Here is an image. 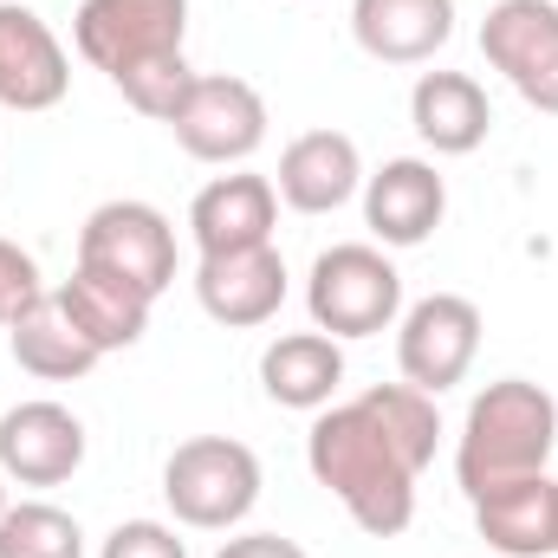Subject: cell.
Wrapping results in <instances>:
<instances>
[{
    "mask_svg": "<svg viewBox=\"0 0 558 558\" xmlns=\"http://www.w3.org/2000/svg\"><path fill=\"white\" fill-rule=\"evenodd\" d=\"M305 468L312 481L371 533V539H397L416 520V461L390 441V428L371 416L364 403H331L312 416L305 435Z\"/></svg>",
    "mask_w": 558,
    "mask_h": 558,
    "instance_id": "6da1fadb",
    "label": "cell"
},
{
    "mask_svg": "<svg viewBox=\"0 0 558 558\" xmlns=\"http://www.w3.org/2000/svg\"><path fill=\"white\" fill-rule=\"evenodd\" d=\"M553 448H558L553 390H539L526 377H500L468 403L461 441H454V481H461L468 500H481V494H494L507 481L546 474Z\"/></svg>",
    "mask_w": 558,
    "mask_h": 558,
    "instance_id": "7a4b0ae2",
    "label": "cell"
},
{
    "mask_svg": "<svg viewBox=\"0 0 558 558\" xmlns=\"http://www.w3.org/2000/svg\"><path fill=\"white\" fill-rule=\"evenodd\" d=\"M162 500H169L175 526L234 533L260 500V454L234 435H189L162 461Z\"/></svg>",
    "mask_w": 558,
    "mask_h": 558,
    "instance_id": "3957f363",
    "label": "cell"
},
{
    "mask_svg": "<svg viewBox=\"0 0 558 558\" xmlns=\"http://www.w3.org/2000/svg\"><path fill=\"white\" fill-rule=\"evenodd\" d=\"M305 312H312V331H325L338 344L344 338H377L403 318V274L371 241L325 247L312 260V279H305Z\"/></svg>",
    "mask_w": 558,
    "mask_h": 558,
    "instance_id": "277c9868",
    "label": "cell"
},
{
    "mask_svg": "<svg viewBox=\"0 0 558 558\" xmlns=\"http://www.w3.org/2000/svg\"><path fill=\"white\" fill-rule=\"evenodd\" d=\"M182 39H189V0H78L72 13L78 59L98 65L111 85L162 59H182Z\"/></svg>",
    "mask_w": 558,
    "mask_h": 558,
    "instance_id": "5b68a950",
    "label": "cell"
},
{
    "mask_svg": "<svg viewBox=\"0 0 558 558\" xmlns=\"http://www.w3.org/2000/svg\"><path fill=\"white\" fill-rule=\"evenodd\" d=\"M78 267L118 274V279H131L137 292L162 299L169 279H175V228L149 202H105L78 228Z\"/></svg>",
    "mask_w": 558,
    "mask_h": 558,
    "instance_id": "8992f818",
    "label": "cell"
},
{
    "mask_svg": "<svg viewBox=\"0 0 558 558\" xmlns=\"http://www.w3.org/2000/svg\"><path fill=\"white\" fill-rule=\"evenodd\" d=\"M481 357V305L461 292H428L397 318V371L428 397L454 390Z\"/></svg>",
    "mask_w": 558,
    "mask_h": 558,
    "instance_id": "52a82bcc",
    "label": "cell"
},
{
    "mask_svg": "<svg viewBox=\"0 0 558 558\" xmlns=\"http://www.w3.org/2000/svg\"><path fill=\"white\" fill-rule=\"evenodd\" d=\"M169 131H175V143H182L195 162L241 169V162L267 143V98H260L247 78L208 72V78H195V85H189V98L175 105Z\"/></svg>",
    "mask_w": 558,
    "mask_h": 558,
    "instance_id": "ba28073f",
    "label": "cell"
},
{
    "mask_svg": "<svg viewBox=\"0 0 558 558\" xmlns=\"http://www.w3.org/2000/svg\"><path fill=\"white\" fill-rule=\"evenodd\" d=\"M487 65L533 105L558 118V7L553 0H494L481 20Z\"/></svg>",
    "mask_w": 558,
    "mask_h": 558,
    "instance_id": "9c48e42d",
    "label": "cell"
},
{
    "mask_svg": "<svg viewBox=\"0 0 558 558\" xmlns=\"http://www.w3.org/2000/svg\"><path fill=\"white\" fill-rule=\"evenodd\" d=\"M85 468V422L52 397L13 403L0 416V474L20 487H59Z\"/></svg>",
    "mask_w": 558,
    "mask_h": 558,
    "instance_id": "30bf717a",
    "label": "cell"
},
{
    "mask_svg": "<svg viewBox=\"0 0 558 558\" xmlns=\"http://www.w3.org/2000/svg\"><path fill=\"white\" fill-rule=\"evenodd\" d=\"M72 92V59L59 46V33L20 7L0 0V105L7 111H52Z\"/></svg>",
    "mask_w": 558,
    "mask_h": 558,
    "instance_id": "8fae6325",
    "label": "cell"
},
{
    "mask_svg": "<svg viewBox=\"0 0 558 558\" xmlns=\"http://www.w3.org/2000/svg\"><path fill=\"white\" fill-rule=\"evenodd\" d=\"M448 215V182L422 156H390L377 175H364V228L384 247H422Z\"/></svg>",
    "mask_w": 558,
    "mask_h": 558,
    "instance_id": "7c38bea8",
    "label": "cell"
},
{
    "mask_svg": "<svg viewBox=\"0 0 558 558\" xmlns=\"http://www.w3.org/2000/svg\"><path fill=\"white\" fill-rule=\"evenodd\" d=\"M195 299L215 325L254 331L286 305V260L279 247H241V254H202L195 267Z\"/></svg>",
    "mask_w": 558,
    "mask_h": 558,
    "instance_id": "4fadbf2b",
    "label": "cell"
},
{
    "mask_svg": "<svg viewBox=\"0 0 558 558\" xmlns=\"http://www.w3.org/2000/svg\"><path fill=\"white\" fill-rule=\"evenodd\" d=\"M279 221V189L254 169L215 175L195 202H189V234L202 254H241V247H274Z\"/></svg>",
    "mask_w": 558,
    "mask_h": 558,
    "instance_id": "5bb4252c",
    "label": "cell"
},
{
    "mask_svg": "<svg viewBox=\"0 0 558 558\" xmlns=\"http://www.w3.org/2000/svg\"><path fill=\"white\" fill-rule=\"evenodd\" d=\"M274 189L292 215H338L364 189V156L344 131H305L279 149Z\"/></svg>",
    "mask_w": 558,
    "mask_h": 558,
    "instance_id": "9a60e30c",
    "label": "cell"
},
{
    "mask_svg": "<svg viewBox=\"0 0 558 558\" xmlns=\"http://www.w3.org/2000/svg\"><path fill=\"white\" fill-rule=\"evenodd\" d=\"M59 312L72 318V331L98 351V357H111V351H131L143 344V331H149V292H137L131 279L118 274H98V267H72V279H59Z\"/></svg>",
    "mask_w": 558,
    "mask_h": 558,
    "instance_id": "2e32d148",
    "label": "cell"
},
{
    "mask_svg": "<svg viewBox=\"0 0 558 558\" xmlns=\"http://www.w3.org/2000/svg\"><path fill=\"white\" fill-rule=\"evenodd\" d=\"M351 33L377 65H428L454 39V0H351Z\"/></svg>",
    "mask_w": 558,
    "mask_h": 558,
    "instance_id": "e0dca14e",
    "label": "cell"
},
{
    "mask_svg": "<svg viewBox=\"0 0 558 558\" xmlns=\"http://www.w3.org/2000/svg\"><path fill=\"white\" fill-rule=\"evenodd\" d=\"M474 533L500 558H553L558 553V481L526 474L474 500Z\"/></svg>",
    "mask_w": 558,
    "mask_h": 558,
    "instance_id": "ac0fdd59",
    "label": "cell"
},
{
    "mask_svg": "<svg viewBox=\"0 0 558 558\" xmlns=\"http://www.w3.org/2000/svg\"><path fill=\"white\" fill-rule=\"evenodd\" d=\"M338 384H344V351L325 331H286L260 351V390L279 410L318 416V410L338 403Z\"/></svg>",
    "mask_w": 558,
    "mask_h": 558,
    "instance_id": "d6986e66",
    "label": "cell"
},
{
    "mask_svg": "<svg viewBox=\"0 0 558 558\" xmlns=\"http://www.w3.org/2000/svg\"><path fill=\"white\" fill-rule=\"evenodd\" d=\"M410 124L435 156H474L494 131V105L468 72H422L410 92Z\"/></svg>",
    "mask_w": 558,
    "mask_h": 558,
    "instance_id": "ffe728a7",
    "label": "cell"
},
{
    "mask_svg": "<svg viewBox=\"0 0 558 558\" xmlns=\"http://www.w3.org/2000/svg\"><path fill=\"white\" fill-rule=\"evenodd\" d=\"M7 351H13V364H20L26 377H39V384H78V377L98 364V351L72 331V318L59 312L52 292H46L26 318L7 325Z\"/></svg>",
    "mask_w": 558,
    "mask_h": 558,
    "instance_id": "44dd1931",
    "label": "cell"
},
{
    "mask_svg": "<svg viewBox=\"0 0 558 558\" xmlns=\"http://www.w3.org/2000/svg\"><path fill=\"white\" fill-rule=\"evenodd\" d=\"M0 558H85V526L52 500H20L0 513Z\"/></svg>",
    "mask_w": 558,
    "mask_h": 558,
    "instance_id": "7402d4cb",
    "label": "cell"
},
{
    "mask_svg": "<svg viewBox=\"0 0 558 558\" xmlns=\"http://www.w3.org/2000/svg\"><path fill=\"white\" fill-rule=\"evenodd\" d=\"M371 416L390 428V441L416 461V474L435 461V441H441V410H435V397L416 390V384H377V390H364L357 397Z\"/></svg>",
    "mask_w": 558,
    "mask_h": 558,
    "instance_id": "603a6c76",
    "label": "cell"
},
{
    "mask_svg": "<svg viewBox=\"0 0 558 558\" xmlns=\"http://www.w3.org/2000/svg\"><path fill=\"white\" fill-rule=\"evenodd\" d=\"M46 299V279H39V260L13 241H0V325L26 318L33 305Z\"/></svg>",
    "mask_w": 558,
    "mask_h": 558,
    "instance_id": "cb8c5ba5",
    "label": "cell"
},
{
    "mask_svg": "<svg viewBox=\"0 0 558 558\" xmlns=\"http://www.w3.org/2000/svg\"><path fill=\"white\" fill-rule=\"evenodd\" d=\"M98 558H189V546L162 520H124V526H111V539L98 546Z\"/></svg>",
    "mask_w": 558,
    "mask_h": 558,
    "instance_id": "d4e9b609",
    "label": "cell"
},
{
    "mask_svg": "<svg viewBox=\"0 0 558 558\" xmlns=\"http://www.w3.org/2000/svg\"><path fill=\"white\" fill-rule=\"evenodd\" d=\"M215 558H305L299 539H279V533H241V539H228Z\"/></svg>",
    "mask_w": 558,
    "mask_h": 558,
    "instance_id": "484cf974",
    "label": "cell"
},
{
    "mask_svg": "<svg viewBox=\"0 0 558 558\" xmlns=\"http://www.w3.org/2000/svg\"><path fill=\"white\" fill-rule=\"evenodd\" d=\"M7 507H13V500H7V474H0V513H7Z\"/></svg>",
    "mask_w": 558,
    "mask_h": 558,
    "instance_id": "4316f807",
    "label": "cell"
}]
</instances>
